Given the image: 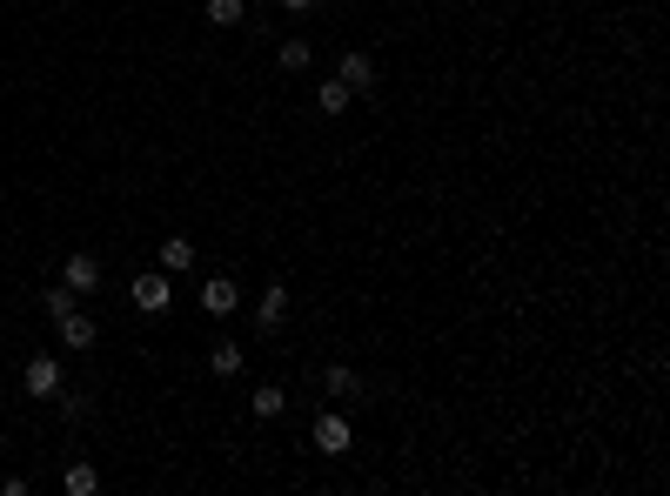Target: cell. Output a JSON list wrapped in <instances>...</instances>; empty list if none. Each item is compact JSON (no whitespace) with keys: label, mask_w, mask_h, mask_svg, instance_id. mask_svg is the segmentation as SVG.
Here are the masks:
<instances>
[{"label":"cell","mask_w":670,"mask_h":496,"mask_svg":"<svg viewBox=\"0 0 670 496\" xmlns=\"http://www.w3.org/2000/svg\"><path fill=\"white\" fill-rule=\"evenodd\" d=\"M242 362H248V356H242V342H228V336L208 349V369H215V376H242Z\"/></svg>","instance_id":"obj_12"},{"label":"cell","mask_w":670,"mask_h":496,"mask_svg":"<svg viewBox=\"0 0 670 496\" xmlns=\"http://www.w3.org/2000/svg\"><path fill=\"white\" fill-rule=\"evenodd\" d=\"M282 322H289V282H268L255 302V336H282Z\"/></svg>","instance_id":"obj_2"},{"label":"cell","mask_w":670,"mask_h":496,"mask_svg":"<svg viewBox=\"0 0 670 496\" xmlns=\"http://www.w3.org/2000/svg\"><path fill=\"white\" fill-rule=\"evenodd\" d=\"M54 329H61L67 349H94V342H101V336H94V316H81V309H67V316L54 322Z\"/></svg>","instance_id":"obj_9"},{"label":"cell","mask_w":670,"mask_h":496,"mask_svg":"<svg viewBox=\"0 0 670 496\" xmlns=\"http://www.w3.org/2000/svg\"><path fill=\"white\" fill-rule=\"evenodd\" d=\"M61 490L67 496H94V490H101V470H94L88 456H74V463H67V476H61Z\"/></svg>","instance_id":"obj_11"},{"label":"cell","mask_w":670,"mask_h":496,"mask_svg":"<svg viewBox=\"0 0 670 496\" xmlns=\"http://www.w3.org/2000/svg\"><path fill=\"white\" fill-rule=\"evenodd\" d=\"M322 396H335V403H362V376L349 369V362H329V369H322Z\"/></svg>","instance_id":"obj_7"},{"label":"cell","mask_w":670,"mask_h":496,"mask_svg":"<svg viewBox=\"0 0 670 496\" xmlns=\"http://www.w3.org/2000/svg\"><path fill=\"white\" fill-rule=\"evenodd\" d=\"M201 309H208V316H235V309H242V289H235L228 275H208V282H201Z\"/></svg>","instance_id":"obj_6"},{"label":"cell","mask_w":670,"mask_h":496,"mask_svg":"<svg viewBox=\"0 0 670 496\" xmlns=\"http://www.w3.org/2000/svg\"><path fill=\"white\" fill-rule=\"evenodd\" d=\"M41 309H47V322H61L67 309H81V295L67 289V282H54V289H41Z\"/></svg>","instance_id":"obj_16"},{"label":"cell","mask_w":670,"mask_h":496,"mask_svg":"<svg viewBox=\"0 0 670 496\" xmlns=\"http://www.w3.org/2000/svg\"><path fill=\"white\" fill-rule=\"evenodd\" d=\"M282 409H289V389H282V383H262V389H255V416H262V423H275Z\"/></svg>","instance_id":"obj_14"},{"label":"cell","mask_w":670,"mask_h":496,"mask_svg":"<svg viewBox=\"0 0 670 496\" xmlns=\"http://www.w3.org/2000/svg\"><path fill=\"white\" fill-rule=\"evenodd\" d=\"M315 450L342 456V450H349V423H342V416H315Z\"/></svg>","instance_id":"obj_10"},{"label":"cell","mask_w":670,"mask_h":496,"mask_svg":"<svg viewBox=\"0 0 670 496\" xmlns=\"http://www.w3.org/2000/svg\"><path fill=\"white\" fill-rule=\"evenodd\" d=\"M61 416H67V423H88V416H94V396H88V389H67L61 383Z\"/></svg>","instance_id":"obj_18"},{"label":"cell","mask_w":670,"mask_h":496,"mask_svg":"<svg viewBox=\"0 0 670 496\" xmlns=\"http://www.w3.org/2000/svg\"><path fill=\"white\" fill-rule=\"evenodd\" d=\"M275 68H282V74H309L315 68V47L302 41V34H289V41L275 47Z\"/></svg>","instance_id":"obj_8"},{"label":"cell","mask_w":670,"mask_h":496,"mask_svg":"<svg viewBox=\"0 0 670 496\" xmlns=\"http://www.w3.org/2000/svg\"><path fill=\"white\" fill-rule=\"evenodd\" d=\"M128 302L141 309V316H168V302H175V282H168V269H155V275L141 269V275L128 282Z\"/></svg>","instance_id":"obj_1"},{"label":"cell","mask_w":670,"mask_h":496,"mask_svg":"<svg viewBox=\"0 0 670 496\" xmlns=\"http://www.w3.org/2000/svg\"><path fill=\"white\" fill-rule=\"evenodd\" d=\"M61 282H67L74 295H94V289H101V262L81 248V255H67V262H61Z\"/></svg>","instance_id":"obj_5"},{"label":"cell","mask_w":670,"mask_h":496,"mask_svg":"<svg viewBox=\"0 0 670 496\" xmlns=\"http://www.w3.org/2000/svg\"><path fill=\"white\" fill-rule=\"evenodd\" d=\"M248 21V0H208V27H242Z\"/></svg>","instance_id":"obj_17"},{"label":"cell","mask_w":670,"mask_h":496,"mask_svg":"<svg viewBox=\"0 0 670 496\" xmlns=\"http://www.w3.org/2000/svg\"><path fill=\"white\" fill-rule=\"evenodd\" d=\"M349 101H356V94L342 88L335 74H329V81H322V88H315V108H322V114H349Z\"/></svg>","instance_id":"obj_15"},{"label":"cell","mask_w":670,"mask_h":496,"mask_svg":"<svg viewBox=\"0 0 670 496\" xmlns=\"http://www.w3.org/2000/svg\"><path fill=\"white\" fill-rule=\"evenodd\" d=\"M335 81H342L349 94H369V88H376V61H369L362 47H349V54L335 61Z\"/></svg>","instance_id":"obj_4"},{"label":"cell","mask_w":670,"mask_h":496,"mask_svg":"<svg viewBox=\"0 0 670 496\" xmlns=\"http://www.w3.org/2000/svg\"><path fill=\"white\" fill-rule=\"evenodd\" d=\"M161 269H168V275L195 269V242H188V235H168V242H161Z\"/></svg>","instance_id":"obj_13"},{"label":"cell","mask_w":670,"mask_h":496,"mask_svg":"<svg viewBox=\"0 0 670 496\" xmlns=\"http://www.w3.org/2000/svg\"><path fill=\"white\" fill-rule=\"evenodd\" d=\"M61 383H67V376H61V362L47 356V349H41V356H27V369H21L27 396H61Z\"/></svg>","instance_id":"obj_3"},{"label":"cell","mask_w":670,"mask_h":496,"mask_svg":"<svg viewBox=\"0 0 670 496\" xmlns=\"http://www.w3.org/2000/svg\"><path fill=\"white\" fill-rule=\"evenodd\" d=\"M315 0H282V14H309Z\"/></svg>","instance_id":"obj_19"}]
</instances>
